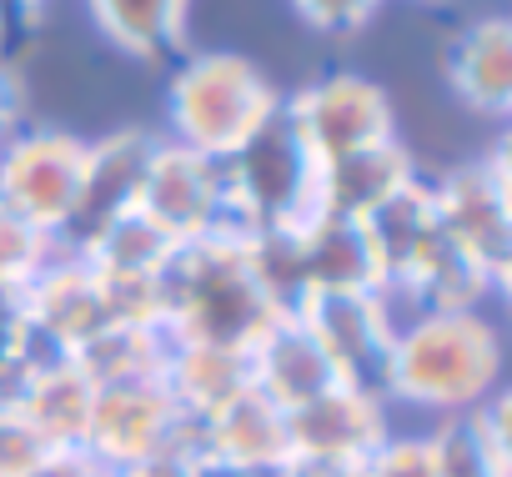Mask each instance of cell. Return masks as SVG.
Instances as JSON below:
<instances>
[{"label":"cell","instance_id":"13","mask_svg":"<svg viewBox=\"0 0 512 477\" xmlns=\"http://www.w3.org/2000/svg\"><path fill=\"white\" fill-rule=\"evenodd\" d=\"M246 367H251V387L262 397H272L282 412H297L312 397H322L332 382H342L337 367L327 362V352L317 347V337L292 312H282L246 347Z\"/></svg>","mask_w":512,"mask_h":477},{"label":"cell","instance_id":"22","mask_svg":"<svg viewBox=\"0 0 512 477\" xmlns=\"http://www.w3.org/2000/svg\"><path fill=\"white\" fill-rule=\"evenodd\" d=\"M16 412L31 422V432L46 447H86L91 412H96V382L71 357H56L26 377Z\"/></svg>","mask_w":512,"mask_h":477},{"label":"cell","instance_id":"6","mask_svg":"<svg viewBox=\"0 0 512 477\" xmlns=\"http://www.w3.org/2000/svg\"><path fill=\"white\" fill-rule=\"evenodd\" d=\"M86 141L71 131H11L0 141V206L21 211L56 242L81 211Z\"/></svg>","mask_w":512,"mask_h":477},{"label":"cell","instance_id":"31","mask_svg":"<svg viewBox=\"0 0 512 477\" xmlns=\"http://www.w3.org/2000/svg\"><path fill=\"white\" fill-rule=\"evenodd\" d=\"M26 477H111V467L86 447H46Z\"/></svg>","mask_w":512,"mask_h":477},{"label":"cell","instance_id":"20","mask_svg":"<svg viewBox=\"0 0 512 477\" xmlns=\"http://www.w3.org/2000/svg\"><path fill=\"white\" fill-rule=\"evenodd\" d=\"M427 437H432L437 477H512V432H507L502 387L482 407L462 417H442Z\"/></svg>","mask_w":512,"mask_h":477},{"label":"cell","instance_id":"29","mask_svg":"<svg viewBox=\"0 0 512 477\" xmlns=\"http://www.w3.org/2000/svg\"><path fill=\"white\" fill-rule=\"evenodd\" d=\"M46 442L31 432V422L16 407H0V477H26Z\"/></svg>","mask_w":512,"mask_h":477},{"label":"cell","instance_id":"26","mask_svg":"<svg viewBox=\"0 0 512 477\" xmlns=\"http://www.w3.org/2000/svg\"><path fill=\"white\" fill-rule=\"evenodd\" d=\"M56 252L61 242L51 231H41L11 206H0V287H26Z\"/></svg>","mask_w":512,"mask_h":477},{"label":"cell","instance_id":"8","mask_svg":"<svg viewBox=\"0 0 512 477\" xmlns=\"http://www.w3.org/2000/svg\"><path fill=\"white\" fill-rule=\"evenodd\" d=\"M86 452L101 457L106 467H126L156 452H176V457H196L201 447V422L186 417L161 377H141V382H116V387H96V412H91V432H86Z\"/></svg>","mask_w":512,"mask_h":477},{"label":"cell","instance_id":"21","mask_svg":"<svg viewBox=\"0 0 512 477\" xmlns=\"http://www.w3.org/2000/svg\"><path fill=\"white\" fill-rule=\"evenodd\" d=\"M201 447L236 462V467H277L292 462V442H287V412L262 397L256 387L236 392L221 412H211L201 422Z\"/></svg>","mask_w":512,"mask_h":477},{"label":"cell","instance_id":"10","mask_svg":"<svg viewBox=\"0 0 512 477\" xmlns=\"http://www.w3.org/2000/svg\"><path fill=\"white\" fill-rule=\"evenodd\" d=\"M292 317L317 337L342 382L377 387L397 332V312L387 307L382 292H307L292 307Z\"/></svg>","mask_w":512,"mask_h":477},{"label":"cell","instance_id":"11","mask_svg":"<svg viewBox=\"0 0 512 477\" xmlns=\"http://www.w3.org/2000/svg\"><path fill=\"white\" fill-rule=\"evenodd\" d=\"M21 302H26L31 337L61 357H76L96 332L111 327V302H106L101 272L81 252H66V247L21 287Z\"/></svg>","mask_w":512,"mask_h":477},{"label":"cell","instance_id":"28","mask_svg":"<svg viewBox=\"0 0 512 477\" xmlns=\"http://www.w3.org/2000/svg\"><path fill=\"white\" fill-rule=\"evenodd\" d=\"M292 6H297L302 26H312L322 36H352L377 16L382 0H292Z\"/></svg>","mask_w":512,"mask_h":477},{"label":"cell","instance_id":"18","mask_svg":"<svg viewBox=\"0 0 512 477\" xmlns=\"http://www.w3.org/2000/svg\"><path fill=\"white\" fill-rule=\"evenodd\" d=\"M292 236H297L302 297L307 292H377V272H372L357 221L312 211L292 226Z\"/></svg>","mask_w":512,"mask_h":477},{"label":"cell","instance_id":"32","mask_svg":"<svg viewBox=\"0 0 512 477\" xmlns=\"http://www.w3.org/2000/svg\"><path fill=\"white\" fill-rule=\"evenodd\" d=\"M111 477H186V457H176V452H156V457H141V462L111 467Z\"/></svg>","mask_w":512,"mask_h":477},{"label":"cell","instance_id":"33","mask_svg":"<svg viewBox=\"0 0 512 477\" xmlns=\"http://www.w3.org/2000/svg\"><path fill=\"white\" fill-rule=\"evenodd\" d=\"M186 477H251V467H236L216 452H196V457H186Z\"/></svg>","mask_w":512,"mask_h":477},{"label":"cell","instance_id":"35","mask_svg":"<svg viewBox=\"0 0 512 477\" xmlns=\"http://www.w3.org/2000/svg\"><path fill=\"white\" fill-rule=\"evenodd\" d=\"M41 6H46V0H0V26H21V21H31Z\"/></svg>","mask_w":512,"mask_h":477},{"label":"cell","instance_id":"15","mask_svg":"<svg viewBox=\"0 0 512 477\" xmlns=\"http://www.w3.org/2000/svg\"><path fill=\"white\" fill-rule=\"evenodd\" d=\"M156 151V136L141 126H121L101 141H86V181H81V211L66 231L61 247H76L86 231H96L101 221H111L116 211L136 206L146 161Z\"/></svg>","mask_w":512,"mask_h":477},{"label":"cell","instance_id":"23","mask_svg":"<svg viewBox=\"0 0 512 477\" xmlns=\"http://www.w3.org/2000/svg\"><path fill=\"white\" fill-rule=\"evenodd\" d=\"M161 382L171 392V402L206 422L211 412H221L236 392L251 387V367L246 352L236 347H211V342H171L166 362H161Z\"/></svg>","mask_w":512,"mask_h":477},{"label":"cell","instance_id":"30","mask_svg":"<svg viewBox=\"0 0 512 477\" xmlns=\"http://www.w3.org/2000/svg\"><path fill=\"white\" fill-rule=\"evenodd\" d=\"M21 347H26V302H21V287H0V372L21 367Z\"/></svg>","mask_w":512,"mask_h":477},{"label":"cell","instance_id":"3","mask_svg":"<svg viewBox=\"0 0 512 477\" xmlns=\"http://www.w3.org/2000/svg\"><path fill=\"white\" fill-rule=\"evenodd\" d=\"M277 106H282V91L267 81V71L231 51L191 56L171 76V91H166L171 141L196 156H211V161L236 156L267 126V116Z\"/></svg>","mask_w":512,"mask_h":477},{"label":"cell","instance_id":"17","mask_svg":"<svg viewBox=\"0 0 512 477\" xmlns=\"http://www.w3.org/2000/svg\"><path fill=\"white\" fill-rule=\"evenodd\" d=\"M447 86L457 101L477 116H507L512 111V21L482 16L467 21L447 46Z\"/></svg>","mask_w":512,"mask_h":477},{"label":"cell","instance_id":"7","mask_svg":"<svg viewBox=\"0 0 512 477\" xmlns=\"http://www.w3.org/2000/svg\"><path fill=\"white\" fill-rule=\"evenodd\" d=\"M282 116L292 121L297 141L307 146V156L317 166L397 136L392 96L372 76H357V71H327V76L307 81L302 91H292L282 101Z\"/></svg>","mask_w":512,"mask_h":477},{"label":"cell","instance_id":"25","mask_svg":"<svg viewBox=\"0 0 512 477\" xmlns=\"http://www.w3.org/2000/svg\"><path fill=\"white\" fill-rule=\"evenodd\" d=\"M171 352V337L161 327H141V322H111L106 332H96L71 362L96 382V387H116V382H141V377H161V362Z\"/></svg>","mask_w":512,"mask_h":477},{"label":"cell","instance_id":"27","mask_svg":"<svg viewBox=\"0 0 512 477\" xmlns=\"http://www.w3.org/2000/svg\"><path fill=\"white\" fill-rule=\"evenodd\" d=\"M362 477H437V457H432V437L427 432H392L367 462Z\"/></svg>","mask_w":512,"mask_h":477},{"label":"cell","instance_id":"24","mask_svg":"<svg viewBox=\"0 0 512 477\" xmlns=\"http://www.w3.org/2000/svg\"><path fill=\"white\" fill-rule=\"evenodd\" d=\"M91 16L116 51L136 61H166L186 46L191 0H91Z\"/></svg>","mask_w":512,"mask_h":477},{"label":"cell","instance_id":"4","mask_svg":"<svg viewBox=\"0 0 512 477\" xmlns=\"http://www.w3.org/2000/svg\"><path fill=\"white\" fill-rule=\"evenodd\" d=\"M226 171V206H231V231H267V226H297L312 216V181L317 161L297 141L292 121L282 106L267 116L236 156L221 161Z\"/></svg>","mask_w":512,"mask_h":477},{"label":"cell","instance_id":"19","mask_svg":"<svg viewBox=\"0 0 512 477\" xmlns=\"http://www.w3.org/2000/svg\"><path fill=\"white\" fill-rule=\"evenodd\" d=\"M176 247L181 242L161 221H151L141 206H126L111 221H101L96 231H86L66 252H81L106 282H156L166 272V262L176 257Z\"/></svg>","mask_w":512,"mask_h":477},{"label":"cell","instance_id":"34","mask_svg":"<svg viewBox=\"0 0 512 477\" xmlns=\"http://www.w3.org/2000/svg\"><path fill=\"white\" fill-rule=\"evenodd\" d=\"M16 111H21V96H16V81L6 76V66H0V141H6L16 131Z\"/></svg>","mask_w":512,"mask_h":477},{"label":"cell","instance_id":"14","mask_svg":"<svg viewBox=\"0 0 512 477\" xmlns=\"http://www.w3.org/2000/svg\"><path fill=\"white\" fill-rule=\"evenodd\" d=\"M432 226H437V206H432V181H422V176L402 181L387 201H377L357 221L367 257H372V272H377V292L387 302L407 287V272H412Z\"/></svg>","mask_w":512,"mask_h":477},{"label":"cell","instance_id":"9","mask_svg":"<svg viewBox=\"0 0 512 477\" xmlns=\"http://www.w3.org/2000/svg\"><path fill=\"white\" fill-rule=\"evenodd\" d=\"M136 206L161 221L176 242H201V236L231 231V206H226V171L211 156H196L176 146L171 136L156 141Z\"/></svg>","mask_w":512,"mask_h":477},{"label":"cell","instance_id":"2","mask_svg":"<svg viewBox=\"0 0 512 477\" xmlns=\"http://www.w3.org/2000/svg\"><path fill=\"white\" fill-rule=\"evenodd\" d=\"M277 317L282 307L256 282L241 231L181 242L161 272V327L171 342H211L246 352Z\"/></svg>","mask_w":512,"mask_h":477},{"label":"cell","instance_id":"16","mask_svg":"<svg viewBox=\"0 0 512 477\" xmlns=\"http://www.w3.org/2000/svg\"><path fill=\"white\" fill-rule=\"evenodd\" d=\"M412 176H417V161H412V151H407L402 136L377 141V146H362V151H347V156L317 166L312 211L362 221L377 201H387V196H392L402 181H412Z\"/></svg>","mask_w":512,"mask_h":477},{"label":"cell","instance_id":"12","mask_svg":"<svg viewBox=\"0 0 512 477\" xmlns=\"http://www.w3.org/2000/svg\"><path fill=\"white\" fill-rule=\"evenodd\" d=\"M387 437V397L362 382H332L322 397L287 412L292 462H367Z\"/></svg>","mask_w":512,"mask_h":477},{"label":"cell","instance_id":"1","mask_svg":"<svg viewBox=\"0 0 512 477\" xmlns=\"http://www.w3.org/2000/svg\"><path fill=\"white\" fill-rule=\"evenodd\" d=\"M502 387V337L482 312H417L402 317L377 377L387 402L437 417H462Z\"/></svg>","mask_w":512,"mask_h":477},{"label":"cell","instance_id":"5","mask_svg":"<svg viewBox=\"0 0 512 477\" xmlns=\"http://www.w3.org/2000/svg\"><path fill=\"white\" fill-rule=\"evenodd\" d=\"M437 226L487 272V282L502 292L512 272V176H507V141H497L487 156L452 166L432 181Z\"/></svg>","mask_w":512,"mask_h":477}]
</instances>
